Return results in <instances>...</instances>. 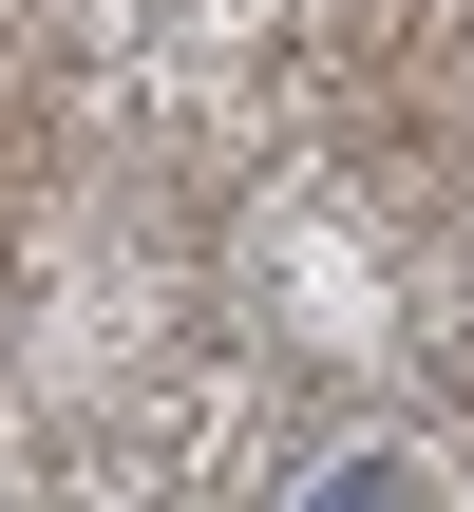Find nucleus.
<instances>
[{"mask_svg": "<svg viewBox=\"0 0 474 512\" xmlns=\"http://www.w3.org/2000/svg\"><path fill=\"white\" fill-rule=\"evenodd\" d=\"M285 512H437V475H418V456H323Z\"/></svg>", "mask_w": 474, "mask_h": 512, "instance_id": "f257e3e1", "label": "nucleus"}]
</instances>
